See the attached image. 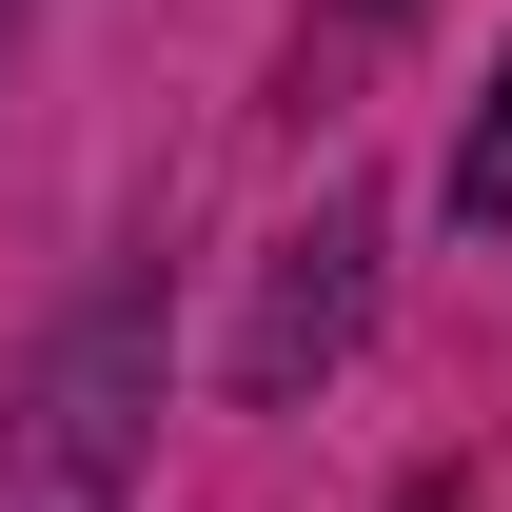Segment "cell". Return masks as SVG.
Segmentation results:
<instances>
[{"label":"cell","mask_w":512,"mask_h":512,"mask_svg":"<svg viewBox=\"0 0 512 512\" xmlns=\"http://www.w3.org/2000/svg\"><path fill=\"white\" fill-rule=\"evenodd\" d=\"M375 20H394V0H375Z\"/></svg>","instance_id":"5b68a950"},{"label":"cell","mask_w":512,"mask_h":512,"mask_svg":"<svg viewBox=\"0 0 512 512\" xmlns=\"http://www.w3.org/2000/svg\"><path fill=\"white\" fill-rule=\"evenodd\" d=\"M158 453V276H99L0 394V512H119Z\"/></svg>","instance_id":"6da1fadb"},{"label":"cell","mask_w":512,"mask_h":512,"mask_svg":"<svg viewBox=\"0 0 512 512\" xmlns=\"http://www.w3.org/2000/svg\"><path fill=\"white\" fill-rule=\"evenodd\" d=\"M20 20H40V0H0V79H20Z\"/></svg>","instance_id":"277c9868"},{"label":"cell","mask_w":512,"mask_h":512,"mask_svg":"<svg viewBox=\"0 0 512 512\" xmlns=\"http://www.w3.org/2000/svg\"><path fill=\"white\" fill-rule=\"evenodd\" d=\"M512 217V60L473 79V119H453V237H493Z\"/></svg>","instance_id":"3957f363"},{"label":"cell","mask_w":512,"mask_h":512,"mask_svg":"<svg viewBox=\"0 0 512 512\" xmlns=\"http://www.w3.org/2000/svg\"><path fill=\"white\" fill-rule=\"evenodd\" d=\"M355 335H375V197L335 178L316 217L276 237V276H256V316H237V394H256V414H296V394H316L335 355H355Z\"/></svg>","instance_id":"7a4b0ae2"}]
</instances>
